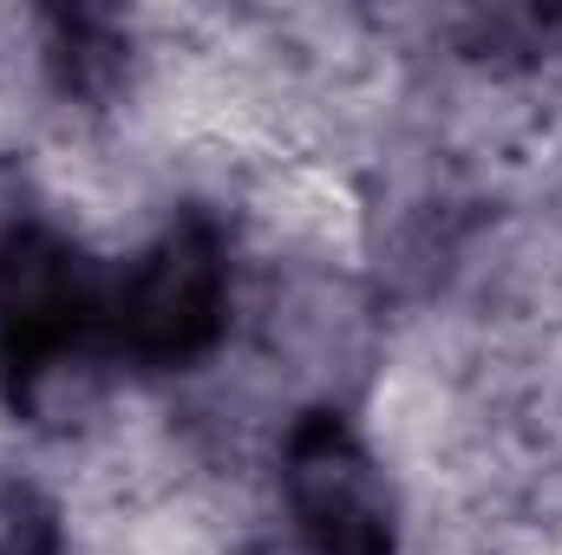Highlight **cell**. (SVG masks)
I'll return each instance as SVG.
<instances>
[{
    "label": "cell",
    "mask_w": 562,
    "mask_h": 555,
    "mask_svg": "<svg viewBox=\"0 0 562 555\" xmlns=\"http://www.w3.org/2000/svg\"><path fill=\"white\" fill-rule=\"evenodd\" d=\"M0 555H72L53 497L13 471H0Z\"/></svg>",
    "instance_id": "cell-4"
},
{
    "label": "cell",
    "mask_w": 562,
    "mask_h": 555,
    "mask_svg": "<svg viewBox=\"0 0 562 555\" xmlns=\"http://www.w3.org/2000/svg\"><path fill=\"white\" fill-rule=\"evenodd\" d=\"M229 333V249L216 223L183 216L112 269V360L183 373Z\"/></svg>",
    "instance_id": "cell-2"
},
{
    "label": "cell",
    "mask_w": 562,
    "mask_h": 555,
    "mask_svg": "<svg viewBox=\"0 0 562 555\" xmlns=\"http://www.w3.org/2000/svg\"><path fill=\"white\" fill-rule=\"evenodd\" d=\"M281 510L307 555H400V497L340 412H301L281 431Z\"/></svg>",
    "instance_id": "cell-3"
},
{
    "label": "cell",
    "mask_w": 562,
    "mask_h": 555,
    "mask_svg": "<svg viewBox=\"0 0 562 555\" xmlns=\"http://www.w3.org/2000/svg\"><path fill=\"white\" fill-rule=\"evenodd\" d=\"M99 360H112V269L72 236L20 223L0 242V380L13 406H40Z\"/></svg>",
    "instance_id": "cell-1"
}]
</instances>
